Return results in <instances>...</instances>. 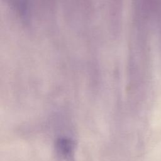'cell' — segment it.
<instances>
[{
	"mask_svg": "<svg viewBox=\"0 0 161 161\" xmlns=\"http://www.w3.org/2000/svg\"><path fill=\"white\" fill-rule=\"evenodd\" d=\"M55 146L57 161H75V144L73 140L68 138L60 137L56 140Z\"/></svg>",
	"mask_w": 161,
	"mask_h": 161,
	"instance_id": "obj_1",
	"label": "cell"
}]
</instances>
